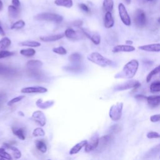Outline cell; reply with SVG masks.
<instances>
[{"instance_id": "obj_27", "label": "cell", "mask_w": 160, "mask_h": 160, "mask_svg": "<svg viewBox=\"0 0 160 160\" xmlns=\"http://www.w3.org/2000/svg\"><path fill=\"white\" fill-rule=\"evenodd\" d=\"M35 145L38 150L42 153H45L47 151V146L46 144L41 140H36L35 141Z\"/></svg>"}, {"instance_id": "obj_29", "label": "cell", "mask_w": 160, "mask_h": 160, "mask_svg": "<svg viewBox=\"0 0 160 160\" xmlns=\"http://www.w3.org/2000/svg\"><path fill=\"white\" fill-rule=\"evenodd\" d=\"M19 44L22 46H28V47H32V48L39 47L41 46L40 42L34 41H26L19 42Z\"/></svg>"}, {"instance_id": "obj_53", "label": "cell", "mask_w": 160, "mask_h": 160, "mask_svg": "<svg viewBox=\"0 0 160 160\" xmlns=\"http://www.w3.org/2000/svg\"><path fill=\"white\" fill-rule=\"evenodd\" d=\"M2 7H3V4H2V2L1 1V0H0V11L2 9Z\"/></svg>"}, {"instance_id": "obj_16", "label": "cell", "mask_w": 160, "mask_h": 160, "mask_svg": "<svg viewBox=\"0 0 160 160\" xmlns=\"http://www.w3.org/2000/svg\"><path fill=\"white\" fill-rule=\"evenodd\" d=\"M104 27L106 28H111L114 24V21L112 18V14L110 11L106 12V14L104 16Z\"/></svg>"}, {"instance_id": "obj_50", "label": "cell", "mask_w": 160, "mask_h": 160, "mask_svg": "<svg viewBox=\"0 0 160 160\" xmlns=\"http://www.w3.org/2000/svg\"><path fill=\"white\" fill-rule=\"evenodd\" d=\"M0 34L2 36H4L5 35V32L4 31V29H2V28L1 27V26L0 25Z\"/></svg>"}, {"instance_id": "obj_39", "label": "cell", "mask_w": 160, "mask_h": 160, "mask_svg": "<svg viewBox=\"0 0 160 160\" xmlns=\"http://www.w3.org/2000/svg\"><path fill=\"white\" fill-rule=\"evenodd\" d=\"M52 51L56 54L61 55H65L67 53V51L62 46H59L58 48H54L52 49Z\"/></svg>"}, {"instance_id": "obj_11", "label": "cell", "mask_w": 160, "mask_h": 160, "mask_svg": "<svg viewBox=\"0 0 160 160\" xmlns=\"http://www.w3.org/2000/svg\"><path fill=\"white\" fill-rule=\"evenodd\" d=\"M32 119L41 126H44L46 123L44 114L41 111H36L32 114Z\"/></svg>"}, {"instance_id": "obj_47", "label": "cell", "mask_w": 160, "mask_h": 160, "mask_svg": "<svg viewBox=\"0 0 160 160\" xmlns=\"http://www.w3.org/2000/svg\"><path fill=\"white\" fill-rule=\"evenodd\" d=\"M12 4L17 8H19L20 6V1L19 0H12Z\"/></svg>"}, {"instance_id": "obj_54", "label": "cell", "mask_w": 160, "mask_h": 160, "mask_svg": "<svg viewBox=\"0 0 160 160\" xmlns=\"http://www.w3.org/2000/svg\"><path fill=\"white\" fill-rule=\"evenodd\" d=\"M131 1V0H125V1L126 2V3H127V4H130Z\"/></svg>"}, {"instance_id": "obj_43", "label": "cell", "mask_w": 160, "mask_h": 160, "mask_svg": "<svg viewBox=\"0 0 160 160\" xmlns=\"http://www.w3.org/2000/svg\"><path fill=\"white\" fill-rule=\"evenodd\" d=\"M147 138L149 139H154V138H160V134L157 132L150 131L147 134Z\"/></svg>"}, {"instance_id": "obj_48", "label": "cell", "mask_w": 160, "mask_h": 160, "mask_svg": "<svg viewBox=\"0 0 160 160\" xmlns=\"http://www.w3.org/2000/svg\"><path fill=\"white\" fill-rule=\"evenodd\" d=\"M135 98L138 99H146L147 97L142 94H137L135 96Z\"/></svg>"}, {"instance_id": "obj_34", "label": "cell", "mask_w": 160, "mask_h": 160, "mask_svg": "<svg viewBox=\"0 0 160 160\" xmlns=\"http://www.w3.org/2000/svg\"><path fill=\"white\" fill-rule=\"evenodd\" d=\"M69 59L72 62H78L81 60L82 56L80 54L75 52V53L71 54L69 57Z\"/></svg>"}, {"instance_id": "obj_6", "label": "cell", "mask_w": 160, "mask_h": 160, "mask_svg": "<svg viewBox=\"0 0 160 160\" xmlns=\"http://www.w3.org/2000/svg\"><path fill=\"white\" fill-rule=\"evenodd\" d=\"M134 21L136 26L138 28H142L145 26L146 22V14L143 10L140 9L136 10L134 14Z\"/></svg>"}, {"instance_id": "obj_30", "label": "cell", "mask_w": 160, "mask_h": 160, "mask_svg": "<svg viewBox=\"0 0 160 160\" xmlns=\"http://www.w3.org/2000/svg\"><path fill=\"white\" fill-rule=\"evenodd\" d=\"M114 1L113 0H104L103 1V9L106 12L110 11L113 9Z\"/></svg>"}, {"instance_id": "obj_40", "label": "cell", "mask_w": 160, "mask_h": 160, "mask_svg": "<svg viewBox=\"0 0 160 160\" xmlns=\"http://www.w3.org/2000/svg\"><path fill=\"white\" fill-rule=\"evenodd\" d=\"M24 98V95H21V96H18V97H16V98H12V99L9 100V101L8 102L7 104H8V106H11L13 105L14 103L18 102H19V101L22 100V99H23Z\"/></svg>"}, {"instance_id": "obj_5", "label": "cell", "mask_w": 160, "mask_h": 160, "mask_svg": "<svg viewBox=\"0 0 160 160\" xmlns=\"http://www.w3.org/2000/svg\"><path fill=\"white\" fill-rule=\"evenodd\" d=\"M141 86V83L136 80H129L121 84H119L116 86L114 88V91H124L127 89H129L131 88H134V91L138 88Z\"/></svg>"}, {"instance_id": "obj_23", "label": "cell", "mask_w": 160, "mask_h": 160, "mask_svg": "<svg viewBox=\"0 0 160 160\" xmlns=\"http://www.w3.org/2000/svg\"><path fill=\"white\" fill-rule=\"evenodd\" d=\"M19 8H17L13 5H10L8 7V14L11 18L16 19L19 16Z\"/></svg>"}, {"instance_id": "obj_41", "label": "cell", "mask_w": 160, "mask_h": 160, "mask_svg": "<svg viewBox=\"0 0 160 160\" xmlns=\"http://www.w3.org/2000/svg\"><path fill=\"white\" fill-rule=\"evenodd\" d=\"M14 54V52H11V51H9L1 50V51H0V59L11 56Z\"/></svg>"}, {"instance_id": "obj_56", "label": "cell", "mask_w": 160, "mask_h": 160, "mask_svg": "<svg viewBox=\"0 0 160 160\" xmlns=\"http://www.w3.org/2000/svg\"><path fill=\"white\" fill-rule=\"evenodd\" d=\"M146 1H152V0H146Z\"/></svg>"}, {"instance_id": "obj_52", "label": "cell", "mask_w": 160, "mask_h": 160, "mask_svg": "<svg viewBox=\"0 0 160 160\" xmlns=\"http://www.w3.org/2000/svg\"><path fill=\"white\" fill-rule=\"evenodd\" d=\"M18 113V114H19V116H24V114L22 112H21V111H19Z\"/></svg>"}, {"instance_id": "obj_26", "label": "cell", "mask_w": 160, "mask_h": 160, "mask_svg": "<svg viewBox=\"0 0 160 160\" xmlns=\"http://www.w3.org/2000/svg\"><path fill=\"white\" fill-rule=\"evenodd\" d=\"M55 4L59 6H63L66 8H71L72 6V0H55Z\"/></svg>"}, {"instance_id": "obj_28", "label": "cell", "mask_w": 160, "mask_h": 160, "mask_svg": "<svg viewBox=\"0 0 160 160\" xmlns=\"http://www.w3.org/2000/svg\"><path fill=\"white\" fill-rule=\"evenodd\" d=\"M12 131L14 135H16L19 139L21 140L25 139V136L24 133V130L22 128H12Z\"/></svg>"}, {"instance_id": "obj_46", "label": "cell", "mask_w": 160, "mask_h": 160, "mask_svg": "<svg viewBox=\"0 0 160 160\" xmlns=\"http://www.w3.org/2000/svg\"><path fill=\"white\" fill-rule=\"evenodd\" d=\"M72 24L76 27H80L82 24V21L81 20H77L72 22Z\"/></svg>"}, {"instance_id": "obj_57", "label": "cell", "mask_w": 160, "mask_h": 160, "mask_svg": "<svg viewBox=\"0 0 160 160\" xmlns=\"http://www.w3.org/2000/svg\"><path fill=\"white\" fill-rule=\"evenodd\" d=\"M0 159H2V158H1V157H0Z\"/></svg>"}, {"instance_id": "obj_4", "label": "cell", "mask_w": 160, "mask_h": 160, "mask_svg": "<svg viewBox=\"0 0 160 160\" xmlns=\"http://www.w3.org/2000/svg\"><path fill=\"white\" fill-rule=\"evenodd\" d=\"M122 108L123 103L122 102H117L116 104H114L111 107L109 112V115L110 118L112 121H117L121 119Z\"/></svg>"}, {"instance_id": "obj_20", "label": "cell", "mask_w": 160, "mask_h": 160, "mask_svg": "<svg viewBox=\"0 0 160 160\" xmlns=\"http://www.w3.org/2000/svg\"><path fill=\"white\" fill-rule=\"evenodd\" d=\"M81 34L78 32L77 31H74L72 28H68L64 32V36L69 39H77L79 38V36Z\"/></svg>"}, {"instance_id": "obj_10", "label": "cell", "mask_w": 160, "mask_h": 160, "mask_svg": "<svg viewBox=\"0 0 160 160\" xmlns=\"http://www.w3.org/2000/svg\"><path fill=\"white\" fill-rule=\"evenodd\" d=\"M114 139L112 135H104L99 139V144L97 148L99 151H102L106 148Z\"/></svg>"}, {"instance_id": "obj_1", "label": "cell", "mask_w": 160, "mask_h": 160, "mask_svg": "<svg viewBox=\"0 0 160 160\" xmlns=\"http://www.w3.org/2000/svg\"><path fill=\"white\" fill-rule=\"evenodd\" d=\"M139 67V62L136 59H132L127 62L122 71L115 74L116 79H132L136 74Z\"/></svg>"}, {"instance_id": "obj_49", "label": "cell", "mask_w": 160, "mask_h": 160, "mask_svg": "<svg viewBox=\"0 0 160 160\" xmlns=\"http://www.w3.org/2000/svg\"><path fill=\"white\" fill-rule=\"evenodd\" d=\"M5 95L2 94H0V106L2 104V103H3L4 99H5Z\"/></svg>"}, {"instance_id": "obj_36", "label": "cell", "mask_w": 160, "mask_h": 160, "mask_svg": "<svg viewBox=\"0 0 160 160\" xmlns=\"http://www.w3.org/2000/svg\"><path fill=\"white\" fill-rule=\"evenodd\" d=\"M25 26V22L22 20H19L16 22H15L14 24H12L11 29H19L22 28Z\"/></svg>"}, {"instance_id": "obj_44", "label": "cell", "mask_w": 160, "mask_h": 160, "mask_svg": "<svg viewBox=\"0 0 160 160\" xmlns=\"http://www.w3.org/2000/svg\"><path fill=\"white\" fill-rule=\"evenodd\" d=\"M150 121L151 122H158L160 121V114H154L152 115L150 117Z\"/></svg>"}, {"instance_id": "obj_45", "label": "cell", "mask_w": 160, "mask_h": 160, "mask_svg": "<svg viewBox=\"0 0 160 160\" xmlns=\"http://www.w3.org/2000/svg\"><path fill=\"white\" fill-rule=\"evenodd\" d=\"M79 8H80L82 11H85V12H89V8H88L85 4H82V3L80 4H79Z\"/></svg>"}, {"instance_id": "obj_13", "label": "cell", "mask_w": 160, "mask_h": 160, "mask_svg": "<svg viewBox=\"0 0 160 160\" xmlns=\"http://www.w3.org/2000/svg\"><path fill=\"white\" fill-rule=\"evenodd\" d=\"M16 74V71L4 64L0 63V76H13Z\"/></svg>"}, {"instance_id": "obj_35", "label": "cell", "mask_w": 160, "mask_h": 160, "mask_svg": "<svg viewBox=\"0 0 160 160\" xmlns=\"http://www.w3.org/2000/svg\"><path fill=\"white\" fill-rule=\"evenodd\" d=\"M150 91L151 92H157L160 91V81L152 82L150 86Z\"/></svg>"}, {"instance_id": "obj_17", "label": "cell", "mask_w": 160, "mask_h": 160, "mask_svg": "<svg viewBox=\"0 0 160 160\" xmlns=\"http://www.w3.org/2000/svg\"><path fill=\"white\" fill-rule=\"evenodd\" d=\"M54 104V101L53 100H49L46 101H42L41 99H39L36 101V106L42 109H46L48 108H49L50 107L52 106Z\"/></svg>"}, {"instance_id": "obj_33", "label": "cell", "mask_w": 160, "mask_h": 160, "mask_svg": "<svg viewBox=\"0 0 160 160\" xmlns=\"http://www.w3.org/2000/svg\"><path fill=\"white\" fill-rule=\"evenodd\" d=\"M160 72V65L157 66L156 68H155L154 69H153L147 76L146 77V82H150L152 77L156 74H157L158 73Z\"/></svg>"}, {"instance_id": "obj_31", "label": "cell", "mask_w": 160, "mask_h": 160, "mask_svg": "<svg viewBox=\"0 0 160 160\" xmlns=\"http://www.w3.org/2000/svg\"><path fill=\"white\" fill-rule=\"evenodd\" d=\"M11 43V40L8 38L4 37V38H2L0 40V51L4 50L6 48H7L8 47H9L10 46Z\"/></svg>"}, {"instance_id": "obj_55", "label": "cell", "mask_w": 160, "mask_h": 160, "mask_svg": "<svg viewBox=\"0 0 160 160\" xmlns=\"http://www.w3.org/2000/svg\"><path fill=\"white\" fill-rule=\"evenodd\" d=\"M158 22L160 23V18H158Z\"/></svg>"}, {"instance_id": "obj_15", "label": "cell", "mask_w": 160, "mask_h": 160, "mask_svg": "<svg viewBox=\"0 0 160 160\" xmlns=\"http://www.w3.org/2000/svg\"><path fill=\"white\" fill-rule=\"evenodd\" d=\"M135 50V48L131 45H117L114 46L112 49L113 52H132Z\"/></svg>"}, {"instance_id": "obj_22", "label": "cell", "mask_w": 160, "mask_h": 160, "mask_svg": "<svg viewBox=\"0 0 160 160\" xmlns=\"http://www.w3.org/2000/svg\"><path fill=\"white\" fill-rule=\"evenodd\" d=\"M2 148L9 149L11 151V152L12 153V155H13V156L15 159H19L21 157V153L20 151L17 148H16L13 146H11L8 144H6V143L3 144Z\"/></svg>"}, {"instance_id": "obj_24", "label": "cell", "mask_w": 160, "mask_h": 160, "mask_svg": "<svg viewBox=\"0 0 160 160\" xmlns=\"http://www.w3.org/2000/svg\"><path fill=\"white\" fill-rule=\"evenodd\" d=\"M160 152V143L150 149L145 154V158H152L156 156Z\"/></svg>"}, {"instance_id": "obj_42", "label": "cell", "mask_w": 160, "mask_h": 160, "mask_svg": "<svg viewBox=\"0 0 160 160\" xmlns=\"http://www.w3.org/2000/svg\"><path fill=\"white\" fill-rule=\"evenodd\" d=\"M121 130V127L119 124H114L110 127V131L112 133H118Z\"/></svg>"}, {"instance_id": "obj_14", "label": "cell", "mask_w": 160, "mask_h": 160, "mask_svg": "<svg viewBox=\"0 0 160 160\" xmlns=\"http://www.w3.org/2000/svg\"><path fill=\"white\" fill-rule=\"evenodd\" d=\"M139 49L148 52H160V43L150 44L139 46Z\"/></svg>"}, {"instance_id": "obj_38", "label": "cell", "mask_w": 160, "mask_h": 160, "mask_svg": "<svg viewBox=\"0 0 160 160\" xmlns=\"http://www.w3.org/2000/svg\"><path fill=\"white\" fill-rule=\"evenodd\" d=\"M0 157L2 159H9V160L12 159L11 156L9 153L6 152L5 149L4 148H0Z\"/></svg>"}, {"instance_id": "obj_51", "label": "cell", "mask_w": 160, "mask_h": 160, "mask_svg": "<svg viewBox=\"0 0 160 160\" xmlns=\"http://www.w3.org/2000/svg\"><path fill=\"white\" fill-rule=\"evenodd\" d=\"M126 44L131 45V44H132V41H130V40H127V41H126Z\"/></svg>"}, {"instance_id": "obj_7", "label": "cell", "mask_w": 160, "mask_h": 160, "mask_svg": "<svg viewBox=\"0 0 160 160\" xmlns=\"http://www.w3.org/2000/svg\"><path fill=\"white\" fill-rule=\"evenodd\" d=\"M118 11L119 17L122 22L126 26H130L131 25V19L128 13V11L122 3H119L118 5Z\"/></svg>"}, {"instance_id": "obj_8", "label": "cell", "mask_w": 160, "mask_h": 160, "mask_svg": "<svg viewBox=\"0 0 160 160\" xmlns=\"http://www.w3.org/2000/svg\"><path fill=\"white\" fill-rule=\"evenodd\" d=\"M99 136L98 134H94L89 139V141H88L87 144H86L85 147V151L86 152H89L91 151H92L95 150L99 144Z\"/></svg>"}, {"instance_id": "obj_37", "label": "cell", "mask_w": 160, "mask_h": 160, "mask_svg": "<svg viewBox=\"0 0 160 160\" xmlns=\"http://www.w3.org/2000/svg\"><path fill=\"white\" fill-rule=\"evenodd\" d=\"M32 135L34 137H42L45 135V132L42 128H37L34 129L32 132Z\"/></svg>"}, {"instance_id": "obj_25", "label": "cell", "mask_w": 160, "mask_h": 160, "mask_svg": "<svg viewBox=\"0 0 160 160\" xmlns=\"http://www.w3.org/2000/svg\"><path fill=\"white\" fill-rule=\"evenodd\" d=\"M26 66L28 69H39L42 66V62L39 60H30L27 62Z\"/></svg>"}, {"instance_id": "obj_19", "label": "cell", "mask_w": 160, "mask_h": 160, "mask_svg": "<svg viewBox=\"0 0 160 160\" xmlns=\"http://www.w3.org/2000/svg\"><path fill=\"white\" fill-rule=\"evenodd\" d=\"M64 36V34L60 33L58 34L40 37V39L44 42H52V41H56L59 40L61 38H62Z\"/></svg>"}, {"instance_id": "obj_3", "label": "cell", "mask_w": 160, "mask_h": 160, "mask_svg": "<svg viewBox=\"0 0 160 160\" xmlns=\"http://www.w3.org/2000/svg\"><path fill=\"white\" fill-rule=\"evenodd\" d=\"M35 19L38 21H48L55 22H61L63 18L59 14L51 12H43L38 14L35 16Z\"/></svg>"}, {"instance_id": "obj_21", "label": "cell", "mask_w": 160, "mask_h": 160, "mask_svg": "<svg viewBox=\"0 0 160 160\" xmlns=\"http://www.w3.org/2000/svg\"><path fill=\"white\" fill-rule=\"evenodd\" d=\"M88 141L87 140H82L81 141H80L79 142L77 143L76 145H74L69 151V154L72 155V154H75L76 153H78L82 147L85 146L86 144H87Z\"/></svg>"}, {"instance_id": "obj_12", "label": "cell", "mask_w": 160, "mask_h": 160, "mask_svg": "<svg viewBox=\"0 0 160 160\" xmlns=\"http://www.w3.org/2000/svg\"><path fill=\"white\" fill-rule=\"evenodd\" d=\"M48 91V89L41 86H34V87H26L21 89V92L22 93H45Z\"/></svg>"}, {"instance_id": "obj_32", "label": "cell", "mask_w": 160, "mask_h": 160, "mask_svg": "<svg viewBox=\"0 0 160 160\" xmlns=\"http://www.w3.org/2000/svg\"><path fill=\"white\" fill-rule=\"evenodd\" d=\"M36 51L32 48H28V49H23L20 51V54L22 56L26 57H31L35 54Z\"/></svg>"}, {"instance_id": "obj_9", "label": "cell", "mask_w": 160, "mask_h": 160, "mask_svg": "<svg viewBox=\"0 0 160 160\" xmlns=\"http://www.w3.org/2000/svg\"><path fill=\"white\" fill-rule=\"evenodd\" d=\"M82 33L87 36L89 39H91V41L96 45H98L101 42V37L100 35L96 32H92L89 30L85 29V28H81Z\"/></svg>"}, {"instance_id": "obj_18", "label": "cell", "mask_w": 160, "mask_h": 160, "mask_svg": "<svg viewBox=\"0 0 160 160\" xmlns=\"http://www.w3.org/2000/svg\"><path fill=\"white\" fill-rule=\"evenodd\" d=\"M148 105L151 108L160 105V96H150L146 98Z\"/></svg>"}, {"instance_id": "obj_2", "label": "cell", "mask_w": 160, "mask_h": 160, "mask_svg": "<svg viewBox=\"0 0 160 160\" xmlns=\"http://www.w3.org/2000/svg\"><path fill=\"white\" fill-rule=\"evenodd\" d=\"M87 58L89 61L101 67H107L112 65L113 63V62L111 59L104 57L102 55L98 52H93L89 54Z\"/></svg>"}]
</instances>
